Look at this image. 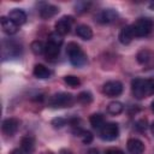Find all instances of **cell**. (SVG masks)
<instances>
[{
    "mask_svg": "<svg viewBox=\"0 0 154 154\" xmlns=\"http://www.w3.org/2000/svg\"><path fill=\"white\" fill-rule=\"evenodd\" d=\"M132 95L141 100L154 94V78H135L131 81Z\"/></svg>",
    "mask_w": 154,
    "mask_h": 154,
    "instance_id": "1",
    "label": "cell"
},
{
    "mask_svg": "<svg viewBox=\"0 0 154 154\" xmlns=\"http://www.w3.org/2000/svg\"><path fill=\"white\" fill-rule=\"evenodd\" d=\"M66 53L69 55L70 63L76 67H82L87 64V54L83 52V49L79 47V45L75 42L67 43Z\"/></svg>",
    "mask_w": 154,
    "mask_h": 154,
    "instance_id": "2",
    "label": "cell"
},
{
    "mask_svg": "<svg viewBox=\"0 0 154 154\" xmlns=\"http://www.w3.org/2000/svg\"><path fill=\"white\" fill-rule=\"evenodd\" d=\"M75 102L73 96L70 93H55L48 100V106L53 108H64L71 107Z\"/></svg>",
    "mask_w": 154,
    "mask_h": 154,
    "instance_id": "3",
    "label": "cell"
},
{
    "mask_svg": "<svg viewBox=\"0 0 154 154\" xmlns=\"http://www.w3.org/2000/svg\"><path fill=\"white\" fill-rule=\"evenodd\" d=\"M135 37H144L149 35L154 28V22L150 18H138L134 24H131Z\"/></svg>",
    "mask_w": 154,
    "mask_h": 154,
    "instance_id": "4",
    "label": "cell"
},
{
    "mask_svg": "<svg viewBox=\"0 0 154 154\" xmlns=\"http://www.w3.org/2000/svg\"><path fill=\"white\" fill-rule=\"evenodd\" d=\"M99 135L103 141H114L119 136V126L116 123H105L99 130Z\"/></svg>",
    "mask_w": 154,
    "mask_h": 154,
    "instance_id": "5",
    "label": "cell"
},
{
    "mask_svg": "<svg viewBox=\"0 0 154 154\" xmlns=\"http://www.w3.org/2000/svg\"><path fill=\"white\" fill-rule=\"evenodd\" d=\"M22 53V46L16 41H4L2 42V58H17Z\"/></svg>",
    "mask_w": 154,
    "mask_h": 154,
    "instance_id": "6",
    "label": "cell"
},
{
    "mask_svg": "<svg viewBox=\"0 0 154 154\" xmlns=\"http://www.w3.org/2000/svg\"><path fill=\"white\" fill-rule=\"evenodd\" d=\"M102 91L108 97L119 96L123 93V84L119 81H107L102 87Z\"/></svg>",
    "mask_w": 154,
    "mask_h": 154,
    "instance_id": "7",
    "label": "cell"
},
{
    "mask_svg": "<svg viewBox=\"0 0 154 154\" xmlns=\"http://www.w3.org/2000/svg\"><path fill=\"white\" fill-rule=\"evenodd\" d=\"M95 18H96V22H99L101 24H109V23H113L114 20H117L118 12L113 8H105V10H101L100 12H97Z\"/></svg>",
    "mask_w": 154,
    "mask_h": 154,
    "instance_id": "8",
    "label": "cell"
},
{
    "mask_svg": "<svg viewBox=\"0 0 154 154\" xmlns=\"http://www.w3.org/2000/svg\"><path fill=\"white\" fill-rule=\"evenodd\" d=\"M72 23H73V18L71 16H64L60 19H58V22L55 23V31L61 36L67 35L71 30Z\"/></svg>",
    "mask_w": 154,
    "mask_h": 154,
    "instance_id": "9",
    "label": "cell"
},
{
    "mask_svg": "<svg viewBox=\"0 0 154 154\" xmlns=\"http://www.w3.org/2000/svg\"><path fill=\"white\" fill-rule=\"evenodd\" d=\"M20 122L17 118H7L2 122L1 130L6 136H13L19 129Z\"/></svg>",
    "mask_w": 154,
    "mask_h": 154,
    "instance_id": "10",
    "label": "cell"
},
{
    "mask_svg": "<svg viewBox=\"0 0 154 154\" xmlns=\"http://www.w3.org/2000/svg\"><path fill=\"white\" fill-rule=\"evenodd\" d=\"M58 12H59V8L51 4H42V6L38 8L40 17L43 19H49V18L54 17Z\"/></svg>",
    "mask_w": 154,
    "mask_h": 154,
    "instance_id": "11",
    "label": "cell"
},
{
    "mask_svg": "<svg viewBox=\"0 0 154 154\" xmlns=\"http://www.w3.org/2000/svg\"><path fill=\"white\" fill-rule=\"evenodd\" d=\"M0 23H1V29H2V31H4L5 34H7V35H14V34L18 31V28H19V26H18L14 22H12L8 17H1Z\"/></svg>",
    "mask_w": 154,
    "mask_h": 154,
    "instance_id": "12",
    "label": "cell"
},
{
    "mask_svg": "<svg viewBox=\"0 0 154 154\" xmlns=\"http://www.w3.org/2000/svg\"><path fill=\"white\" fill-rule=\"evenodd\" d=\"M126 148L131 154H142L144 152V143L138 138H130L126 142Z\"/></svg>",
    "mask_w": 154,
    "mask_h": 154,
    "instance_id": "13",
    "label": "cell"
},
{
    "mask_svg": "<svg viewBox=\"0 0 154 154\" xmlns=\"http://www.w3.org/2000/svg\"><path fill=\"white\" fill-rule=\"evenodd\" d=\"M12 22H14L18 26L24 24L26 22V13L20 10V8H13L8 12V16H7Z\"/></svg>",
    "mask_w": 154,
    "mask_h": 154,
    "instance_id": "14",
    "label": "cell"
},
{
    "mask_svg": "<svg viewBox=\"0 0 154 154\" xmlns=\"http://www.w3.org/2000/svg\"><path fill=\"white\" fill-rule=\"evenodd\" d=\"M118 38H119V42H120V43H123V45H129V43L135 38L132 26H131V25H125V26L120 30Z\"/></svg>",
    "mask_w": 154,
    "mask_h": 154,
    "instance_id": "15",
    "label": "cell"
},
{
    "mask_svg": "<svg viewBox=\"0 0 154 154\" xmlns=\"http://www.w3.org/2000/svg\"><path fill=\"white\" fill-rule=\"evenodd\" d=\"M20 149L24 154H34L35 152V140L32 136H24L20 140Z\"/></svg>",
    "mask_w": 154,
    "mask_h": 154,
    "instance_id": "16",
    "label": "cell"
},
{
    "mask_svg": "<svg viewBox=\"0 0 154 154\" xmlns=\"http://www.w3.org/2000/svg\"><path fill=\"white\" fill-rule=\"evenodd\" d=\"M43 53H45V57L47 60H54L58 58V55L60 53V47L47 41V43L45 45V52Z\"/></svg>",
    "mask_w": 154,
    "mask_h": 154,
    "instance_id": "17",
    "label": "cell"
},
{
    "mask_svg": "<svg viewBox=\"0 0 154 154\" xmlns=\"http://www.w3.org/2000/svg\"><path fill=\"white\" fill-rule=\"evenodd\" d=\"M76 35L82 40H90L93 37V30L87 24H79L76 28Z\"/></svg>",
    "mask_w": 154,
    "mask_h": 154,
    "instance_id": "18",
    "label": "cell"
},
{
    "mask_svg": "<svg viewBox=\"0 0 154 154\" xmlns=\"http://www.w3.org/2000/svg\"><path fill=\"white\" fill-rule=\"evenodd\" d=\"M32 72H34V76L37 77V78H40V79L48 78V77L52 75L51 70H49L48 67H46L45 65H42V64H37V65H35Z\"/></svg>",
    "mask_w": 154,
    "mask_h": 154,
    "instance_id": "19",
    "label": "cell"
},
{
    "mask_svg": "<svg viewBox=\"0 0 154 154\" xmlns=\"http://www.w3.org/2000/svg\"><path fill=\"white\" fill-rule=\"evenodd\" d=\"M89 122H90V125H91L94 129H97V130H100V129L105 125V118H103V116L100 114V113H94V114H91L90 118H89Z\"/></svg>",
    "mask_w": 154,
    "mask_h": 154,
    "instance_id": "20",
    "label": "cell"
},
{
    "mask_svg": "<svg viewBox=\"0 0 154 154\" xmlns=\"http://www.w3.org/2000/svg\"><path fill=\"white\" fill-rule=\"evenodd\" d=\"M123 109H124V106H123V103L120 101H112L107 106V112L109 114H112V116H117V114L122 113Z\"/></svg>",
    "mask_w": 154,
    "mask_h": 154,
    "instance_id": "21",
    "label": "cell"
},
{
    "mask_svg": "<svg viewBox=\"0 0 154 154\" xmlns=\"http://www.w3.org/2000/svg\"><path fill=\"white\" fill-rule=\"evenodd\" d=\"M30 49H31V52H32L34 54L40 55V54H42V53L45 52V45H43L41 41L36 40V41L31 42V45H30Z\"/></svg>",
    "mask_w": 154,
    "mask_h": 154,
    "instance_id": "22",
    "label": "cell"
},
{
    "mask_svg": "<svg viewBox=\"0 0 154 154\" xmlns=\"http://www.w3.org/2000/svg\"><path fill=\"white\" fill-rule=\"evenodd\" d=\"M48 42H51V43L60 47L63 45V42H64V38H63V36L60 34H58L57 31H54V32H51L48 35Z\"/></svg>",
    "mask_w": 154,
    "mask_h": 154,
    "instance_id": "23",
    "label": "cell"
},
{
    "mask_svg": "<svg viewBox=\"0 0 154 154\" xmlns=\"http://www.w3.org/2000/svg\"><path fill=\"white\" fill-rule=\"evenodd\" d=\"M77 100L78 102H81L82 105H88L93 101V95L89 93V91H82L78 94L77 96Z\"/></svg>",
    "mask_w": 154,
    "mask_h": 154,
    "instance_id": "24",
    "label": "cell"
},
{
    "mask_svg": "<svg viewBox=\"0 0 154 154\" xmlns=\"http://www.w3.org/2000/svg\"><path fill=\"white\" fill-rule=\"evenodd\" d=\"M64 81H65V83H66L67 85H70L71 88H77V87L81 84V81H79V78H78V77H76V76H73V75H69V76H65Z\"/></svg>",
    "mask_w": 154,
    "mask_h": 154,
    "instance_id": "25",
    "label": "cell"
},
{
    "mask_svg": "<svg viewBox=\"0 0 154 154\" xmlns=\"http://www.w3.org/2000/svg\"><path fill=\"white\" fill-rule=\"evenodd\" d=\"M150 58H152V53L147 49H143L137 54V60L141 64H146L148 60H150Z\"/></svg>",
    "mask_w": 154,
    "mask_h": 154,
    "instance_id": "26",
    "label": "cell"
},
{
    "mask_svg": "<svg viewBox=\"0 0 154 154\" xmlns=\"http://www.w3.org/2000/svg\"><path fill=\"white\" fill-rule=\"evenodd\" d=\"M66 123H67V120L64 119V118H61V117H57V118H54V119L52 120V125H53V128H55V129H60V128L65 126Z\"/></svg>",
    "mask_w": 154,
    "mask_h": 154,
    "instance_id": "27",
    "label": "cell"
},
{
    "mask_svg": "<svg viewBox=\"0 0 154 154\" xmlns=\"http://www.w3.org/2000/svg\"><path fill=\"white\" fill-rule=\"evenodd\" d=\"M81 137H82V141H83L84 144H89V143H91V141H93V135H91L90 131H85V130H84V131L81 134Z\"/></svg>",
    "mask_w": 154,
    "mask_h": 154,
    "instance_id": "28",
    "label": "cell"
},
{
    "mask_svg": "<svg viewBox=\"0 0 154 154\" xmlns=\"http://www.w3.org/2000/svg\"><path fill=\"white\" fill-rule=\"evenodd\" d=\"M135 126H136V129H137L138 131H141V132L146 131V129H147V119H146V118H142V119L137 120Z\"/></svg>",
    "mask_w": 154,
    "mask_h": 154,
    "instance_id": "29",
    "label": "cell"
},
{
    "mask_svg": "<svg viewBox=\"0 0 154 154\" xmlns=\"http://www.w3.org/2000/svg\"><path fill=\"white\" fill-rule=\"evenodd\" d=\"M88 6H89L88 2H78V4L76 5V11H78V12L87 11V10H88Z\"/></svg>",
    "mask_w": 154,
    "mask_h": 154,
    "instance_id": "30",
    "label": "cell"
},
{
    "mask_svg": "<svg viewBox=\"0 0 154 154\" xmlns=\"http://www.w3.org/2000/svg\"><path fill=\"white\" fill-rule=\"evenodd\" d=\"M106 154H124L122 150H119V149H109Z\"/></svg>",
    "mask_w": 154,
    "mask_h": 154,
    "instance_id": "31",
    "label": "cell"
},
{
    "mask_svg": "<svg viewBox=\"0 0 154 154\" xmlns=\"http://www.w3.org/2000/svg\"><path fill=\"white\" fill-rule=\"evenodd\" d=\"M87 154H99V150H97L96 148H90Z\"/></svg>",
    "mask_w": 154,
    "mask_h": 154,
    "instance_id": "32",
    "label": "cell"
},
{
    "mask_svg": "<svg viewBox=\"0 0 154 154\" xmlns=\"http://www.w3.org/2000/svg\"><path fill=\"white\" fill-rule=\"evenodd\" d=\"M11 154H24V153H23L22 149H13V150L11 152Z\"/></svg>",
    "mask_w": 154,
    "mask_h": 154,
    "instance_id": "33",
    "label": "cell"
},
{
    "mask_svg": "<svg viewBox=\"0 0 154 154\" xmlns=\"http://www.w3.org/2000/svg\"><path fill=\"white\" fill-rule=\"evenodd\" d=\"M60 154H72V153H71L70 150H65V149H64V150L60 152Z\"/></svg>",
    "mask_w": 154,
    "mask_h": 154,
    "instance_id": "34",
    "label": "cell"
},
{
    "mask_svg": "<svg viewBox=\"0 0 154 154\" xmlns=\"http://www.w3.org/2000/svg\"><path fill=\"white\" fill-rule=\"evenodd\" d=\"M150 131H152V134L154 135V122H153L152 125H150Z\"/></svg>",
    "mask_w": 154,
    "mask_h": 154,
    "instance_id": "35",
    "label": "cell"
},
{
    "mask_svg": "<svg viewBox=\"0 0 154 154\" xmlns=\"http://www.w3.org/2000/svg\"><path fill=\"white\" fill-rule=\"evenodd\" d=\"M149 8H150V10H154V2H150V4H149Z\"/></svg>",
    "mask_w": 154,
    "mask_h": 154,
    "instance_id": "36",
    "label": "cell"
},
{
    "mask_svg": "<svg viewBox=\"0 0 154 154\" xmlns=\"http://www.w3.org/2000/svg\"><path fill=\"white\" fill-rule=\"evenodd\" d=\"M152 111H153V112H154V101H153V102H152Z\"/></svg>",
    "mask_w": 154,
    "mask_h": 154,
    "instance_id": "37",
    "label": "cell"
},
{
    "mask_svg": "<svg viewBox=\"0 0 154 154\" xmlns=\"http://www.w3.org/2000/svg\"><path fill=\"white\" fill-rule=\"evenodd\" d=\"M42 154H53L52 152H45V153H42Z\"/></svg>",
    "mask_w": 154,
    "mask_h": 154,
    "instance_id": "38",
    "label": "cell"
}]
</instances>
